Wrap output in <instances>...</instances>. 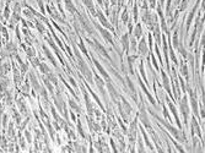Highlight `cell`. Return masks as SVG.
<instances>
[{"instance_id": "cell-1", "label": "cell", "mask_w": 205, "mask_h": 153, "mask_svg": "<svg viewBox=\"0 0 205 153\" xmlns=\"http://www.w3.org/2000/svg\"><path fill=\"white\" fill-rule=\"evenodd\" d=\"M93 63H95V65H96V66H97V69H98V70H100V72H101L102 75H103V76H104V78H106L107 81H108V80H109V76H108V74H107V72H106V70H104L103 67H102V66H101V64H100L98 61H97V60H93Z\"/></svg>"}, {"instance_id": "cell-2", "label": "cell", "mask_w": 205, "mask_h": 153, "mask_svg": "<svg viewBox=\"0 0 205 153\" xmlns=\"http://www.w3.org/2000/svg\"><path fill=\"white\" fill-rule=\"evenodd\" d=\"M139 52L141 55H146L147 54V47H146V42H145V39L141 41V43H140L139 45Z\"/></svg>"}, {"instance_id": "cell-3", "label": "cell", "mask_w": 205, "mask_h": 153, "mask_svg": "<svg viewBox=\"0 0 205 153\" xmlns=\"http://www.w3.org/2000/svg\"><path fill=\"white\" fill-rule=\"evenodd\" d=\"M140 118H141V121L144 123V125L146 127H150V123H149V119L146 116V114H145V110L144 108H141V114H140Z\"/></svg>"}, {"instance_id": "cell-4", "label": "cell", "mask_w": 205, "mask_h": 153, "mask_svg": "<svg viewBox=\"0 0 205 153\" xmlns=\"http://www.w3.org/2000/svg\"><path fill=\"white\" fill-rule=\"evenodd\" d=\"M98 19H100V21H101V23L106 28H112V26H111L108 22H107V20L104 19V16L102 15V12H98Z\"/></svg>"}, {"instance_id": "cell-5", "label": "cell", "mask_w": 205, "mask_h": 153, "mask_svg": "<svg viewBox=\"0 0 205 153\" xmlns=\"http://www.w3.org/2000/svg\"><path fill=\"white\" fill-rule=\"evenodd\" d=\"M100 31H101V34L103 36L109 43H112V36L108 33V31H106V30H103V28H100Z\"/></svg>"}, {"instance_id": "cell-6", "label": "cell", "mask_w": 205, "mask_h": 153, "mask_svg": "<svg viewBox=\"0 0 205 153\" xmlns=\"http://www.w3.org/2000/svg\"><path fill=\"white\" fill-rule=\"evenodd\" d=\"M108 90H109V92H111V96H112L113 99H117V98H118V94H117L116 90L113 88V86H112L111 83H108Z\"/></svg>"}, {"instance_id": "cell-7", "label": "cell", "mask_w": 205, "mask_h": 153, "mask_svg": "<svg viewBox=\"0 0 205 153\" xmlns=\"http://www.w3.org/2000/svg\"><path fill=\"white\" fill-rule=\"evenodd\" d=\"M162 77H163V85H165V88H166V91L170 93V85H168V80H167V76H166V74H163V72H162Z\"/></svg>"}, {"instance_id": "cell-8", "label": "cell", "mask_w": 205, "mask_h": 153, "mask_svg": "<svg viewBox=\"0 0 205 153\" xmlns=\"http://www.w3.org/2000/svg\"><path fill=\"white\" fill-rule=\"evenodd\" d=\"M65 4H66V7H68L69 11H71V12L75 11V7L73 6V4H71V1H70V0H65Z\"/></svg>"}, {"instance_id": "cell-9", "label": "cell", "mask_w": 205, "mask_h": 153, "mask_svg": "<svg viewBox=\"0 0 205 153\" xmlns=\"http://www.w3.org/2000/svg\"><path fill=\"white\" fill-rule=\"evenodd\" d=\"M123 47H125V50H128V34L123 36Z\"/></svg>"}, {"instance_id": "cell-10", "label": "cell", "mask_w": 205, "mask_h": 153, "mask_svg": "<svg viewBox=\"0 0 205 153\" xmlns=\"http://www.w3.org/2000/svg\"><path fill=\"white\" fill-rule=\"evenodd\" d=\"M181 72L186 76V78H188V71H187V66H186V65H181Z\"/></svg>"}, {"instance_id": "cell-11", "label": "cell", "mask_w": 205, "mask_h": 153, "mask_svg": "<svg viewBox=\"0 0 205 153\" xmlns=\"http://www.w3.org/2000/svg\"><path fill=\"white\" fill-rule=\"evenodd\" d=\"M39 66H41V71H42V72H46V74L49 72V69H48L47 65H44V64H41Z\"/></svg>"}, {"instance_id": "cell-12", "label": "cell", "mask_w": 205, "mask_h": 153, "mask_svg": "<svg viewBox=\"0 0 205 153\" xmlns=\"http://www.w3.org/2000/svg\"><path fill=\"white\" fill-rule=\"evenodd\" d=\"M123 104L125 105V110H127V113H130V112H132V107L128 104V102H127L125 99H123Z\"/></svg>"}, {"instance_id": "cell-13", "label": "cell", "mask_w": 205, "mask_h": 153, "mask_svg": "<svg viewBox=\"0 0 205 153\" xmlns=\"http://www.w3.org/2000/svg\"><path fill=\"white\" fill-rule=\"evenodd\" d=\"M31 78H32V83H33V86L36 87V90H38V88H39V87H38V82H37V80L35 78L33 74H31Z\"/></svg>"}, {"instance_id": "cell-14", "label": "cell", "mask_w": 205, "mask_h": 153, "mask_svg": "<svg viewBox=\"0 0 205 153\" xmlns=\"http://www.w3.org/2000/svg\"><path fill=\"white\" fill-rule=\"evenodd\" d=\"M135 36H136V37H140V36H141V27H140V25H138L136 28H135Z\"/></svg>"}, {"instance_id": "cell-15", "label": "cell", "mask_w": 205, "mask_h": 153, "mask_svg": "<svg viewBox=\"0 0 205 153\" xmlns=\"http://www.w3.org/2000/svg\"><path fill=\"white\" fill-rule=\"evenodd\" d=\"M70 105H71V108L74 109V110H76V112H80V108L76 105V104H75V103L73 102V101H70Z\"/></svg>"}, {"instance_id": "cell-16", "label": "cell", "mask_w": 205, "mask_h": 153, "mask_svg": "<svg viewBox=\"0 0 205 153\" xmlns=\"http://www.w3.org/2000/svg\"><path fill=\"white\" fill-rule=\"evenodd\" d=\"M84 1L90 9H93V5H92V3H91V0H84Z\"/></svg>"}, {"instance_id": "cell-17", "label": "cell", "mask_w": 205, "mask_h": 153, "mask_svg": "<svg viewBox=\"0 0 205 153\" xmlns=\"http://www.w3.org/2000/svg\"><path fill=\"white\" fill-rule=\"evenodd\" d=\"M178 33H177V32H176V33H174V41H173V44H174V47H178Z\"/></svg>"}, {"instance_id": "cell-18", "label": "cell", "mask_w": 205, "mask_h": 153, "mask_svg": "<svg viewBox=\"0 0 205 153\" xmlns=\"http://www.w3.org/2000/svg\"><path fill=\"white\" fill-rule=\"evenodd\" d=\"M122 20L124 21V22H127V20H128V12H124L123 16H122Z\"/></svg>"}]
</instances>
